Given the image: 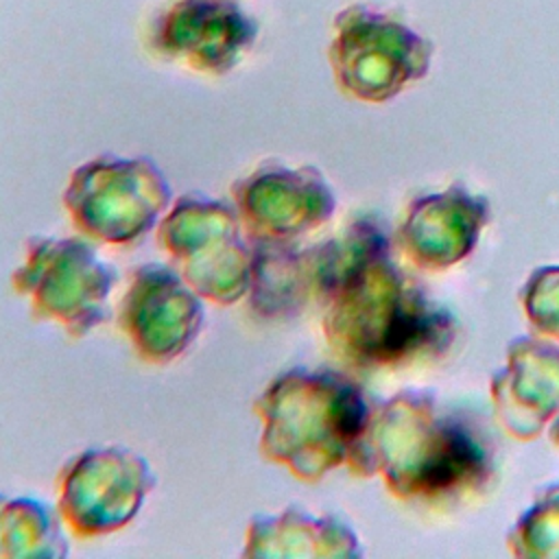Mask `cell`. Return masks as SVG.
I'll return each mask as SVG.
<instances>
[{
	"instance_id": "obj_1",
	"label": "cell",
	"mask_w": 559,
	"mask_h": 559,
	"mask_svg": "<svg viewBox=\"0 0 559 559\" xmlns=\"http://www.w3.org/2000/svg\"><path fill=\"white\" fill-rule=\"evenodd\" d=\"M430 41L395 15L349 4L334 15L330 61L345 90L380 100L426 72Z\"/></svg>"
},
{
	"instance_id": "obj_2",
	"label": "cell",
	"mask_w": 559,
	"mask_h": 559,
	"mask_svg": "<svg viewBox=\"0 0 559 559\" xmlns=\"http://www.w3.org/2000/svg\"><path fill=\"white\" fill-rule=\"evenodd\" d=\"M146 35L162 57L225 72L255 41L258 22L236 0H170L153 13Z\"/></svg>"
},
{
	"instance_id": "obj_3",
	"label": "cell",
	"mask_w": 559,
	"mask_h": 559,
	"mask_svg": "<svg viewBox=\"0 0 559 559\" xmlns=\"http://www.w3.org/2000/svg\"><path fill=\"white\" fill-rule=\"evenodd\" d=\"M483 454L469 432L456 426L445 428L424 459L419 487L426 491H443L461 485L483 469Z\"/></svg>"
}]
</instances>
